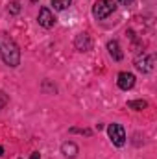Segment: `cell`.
Returning a JSON list of instances; mask_svg holds the SVG:
<instances>
[{"mask_svg":"<svg viewBox=\"0 0 157 159\" xmlns=\"http://www.w3.org/2000/svg\"><path fill=\"white\" fill-rule=\"evenodd\" d=\"M11 11H13V13H19V4H17V2L11 4Z\"/></svg>","mask_w":157,"mask_h":159,"instance_id":"4fadbf2b","label":"cell"},{"mask_svg":"<svg viewBox=\"0 0 157 159\" xmlns=\"http://www.w3.org/2000/svg\"><path fill=\"white\" fill-rule=\"evenodd\" d=\"M70 2H72V0H52V6H54L56 9L63 11V9H67V7L70 6Z\"/></svg>","mask_w":157,"mask_h":159,"instance_id":"8fae6325","label":"cell"},{"mask_svg":"<svg viewBox=\"0 0 157 159\" xmlns=\"http://www.w3.org/2000/svg\"><path fill=\"white\" fill-rule=\"evenodd\" d=\"M7 102H9V96H7L4 91H0V109H2V107H6V106H7Z\"/></svg>","mask_w":157,"mask_h":159,"instance_id":"7c38bea8","label":"cell"},{"mask_svg":"<svg viewBox=\"0 0 157 159\" xmlns=\"http://www.w3.org/2000/svg\"><path fill=\"white\" fill-rule=\"evenodd\" d=\"M115 7H117L115 0H98V2L94 4V7H92V15H94L98 20H102V19H107V17L115 11Z\"/></svg>","mask_w":157,"mask_h":159,"instance_id":"7a4b0ae2","label":"cell"},{"mask_svg":"<svg viewBox=\"0 0 157 159\" xmlns=\"http://www.w3.org/2000/svg\"><path fill=\"white\" fill-rule=\"evenodd\" d=\"M0 56L6 65L17 67L20 63V50L15 44V41L9 39L7 35H0Z\"/></svg>","mask_w":157,"mask_h":159,"instance_id":"6da1fadb","label":"cell"},{"mask_svg":"<svg viewBox=\"0 0 157 159\" xmlns=\"http://www.w3.org/2000/svg\"><path fill=\"white\" fill-rule=\"evenodd\" d=\"M117 83H118V87H120L122 91H129V89L135 85V76H133L131 72H120Z\"/></svg>","mask_w":157,"mask_h":159,"instance_id":"5b68a950","label":"cell"},{"mask_svg":"<svg viewBox=\"0 0 157 159\" xmlns=\"http://www.w3.org/2000/svg\"><path fill=\"white\" fill-rule=\"evenodd\" d=\"M63 154H65L67 157H76L78 146H76L74 143H65V144H63Z\"/></svg>","mask_w":157,"mask_h":159,"instance_id":"9c48e42d","label":"cell"},{"mask_svg":"<svg viewBox=\"0 0 157 159\" xmlns=\"http://www.w3.org/2000/svg\"><path fill=\"white\" fill-rule=\"evenodd\" d=\"M146 102L144 100H131V102H128V107L129 109H135V111H142V109H146Z\"/></svg>","mask_w":157,"mask_h":159,"instance_id":"30bf717a","label":"cell"},{"mask_svg":"<svg viewBox=\"0 0 157 159\" xmlns=\"http://www.w3.org/2000/svg\"><path fill=\"white\" fill-rule=\"evenodd\" d=\"M76 46H78V50H81V52L89 50V48H91V39H89V35H87V34L78 35V39H76Z\"/></svg>","mask_w":157,"mask_h":159,"instance_id":"ba28073f","label":"cell"},{"mask_svg":"<svg viewBox=\"0 0 157 159\" xmlns=\"http://www.w3.org/2000/svg\"><path fill=\"white\" fill-rule=\"evenodd\" d=\"M2 154H4V148H2V146H0V157H2Z\"/></svg>","mask_w":157,"mask_h":159,"instance_id":"2e32d148","label":"cell"},{"mask_svg":"<svg viewBox=\"0 0 157 159\" xmlns=\"http://www.w3.org/2000/svg\"><path fill=\"white\" fill-rule=\"evenodd\" d=\"M30 159H39V154H37V152H35V154H32V157Z\"/></svg>","mask_w":157,"mask_h":159,"instance_id":"9a60e30c","label":"cell"},{"mask_svg":"<svg viewBox=\"0 0 157 159\" xmlns=\"http://www.w3.org/2000/svg\"><path fill=\"white\" fill-rule=\"evenodd\" d=\"M154 65H155V56H154V54L137 57V61H135V67H137L141 72H152V70H154Z\"/></svg>","mask_w":157,"mask_h":159,"instance_id":"277c9868","label":"cell"},{"mask_svg":"<svg viewBox=\"0 0 157 159\" xmlns=\"http://www.w3.org/2000/svg\"><path fill=\"white\" fill-rule=\"evenodd\" d=\"M118 2H120V4H122V6H129V4H131V2H133V0H118Z\"/></svg>","mask_w":157,"mask_h":159,"instance_id":"5bb4252c","label":"cell"},{"mask_svg":"<svg viewBox=\"0 0 157 159\" xmlns=\"http://www.w3.org/2000/svg\"><path fill=\"white\" fill-rule=\"evenodd\" d=\"M54 22H56V19H54L52 11L48 7H41V11H39V24L43 28H52Z\"/></svg>","mask_w":157,"mask_h":159,"instance_id":"8992f818","label":"cell"},{"mask_svg":"<svg viewBox=\"0 0 157 159\" xmlns=\"http://www.w3.org/2000/svg\"><path fill=\"white\" fill-rule=\"evenodd\" d=\"M107 50H109V54L113 56V59H117V61H120V59L124 57V54L120 52V46H118L117 41H109V43H107Z\"/></svg>","mask_w":157,"mask_h":159,"instance_id":"52a82bcc","label":"cell"},{"mask_svg":"<svg viewBox=\"0 0 157 159\" xmlns=\"http://www.w3.org/2000/svg\"><path fill=\"white\" fill-rule=\"evenodd\" d=\"M107 133H109V139L115 146H124L126 143V131L120 124H109L107 128Z\"/></svg>","mask_w":157,"mask_h":159,"instance_id":"3957f363","label":"cell"}]
</instances>
